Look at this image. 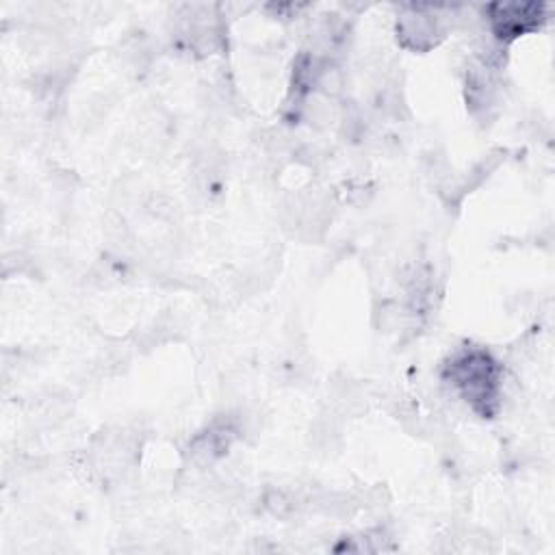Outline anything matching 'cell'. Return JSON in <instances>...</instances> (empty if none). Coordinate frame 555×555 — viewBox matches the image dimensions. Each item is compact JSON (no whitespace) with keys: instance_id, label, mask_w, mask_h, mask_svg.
I'll return each mask as SVG.
<instances>
[{"instance_id":"6da1fadb","label":"cell","mask_w":555,"mask_h":555,"mask_svg":"<svg viewBox=\"0 0 555 555\" xmlns=\"http://www.w3.org/2000/svg\"><path fill=\"white\" fill-rule=\"evenodd\" d=\"M447 379L460 390L466 403L483 416H492L499 408L501 369L483 349H466L447 364Z\"/></svg>"},{"instance_id":"7a4b0ae2","label":"cell","mask_w":555,"mask_h":555,"mask_svg":"<svg viewBox=\"0 0 555 555\" xmlns=\"http://www.w3.org/2000/svg\"><path fill=\"white\" fill-rule=\"evenodd\" d=\"M542 4H490L488 20L499 41H509L527 30L538 28L544 17Z\"/></svg>"},{"instance_id":"3957f363","label":"cell","mask_w":555,"mask_h":555,"mask_svg":"<svg viewBox=\"0 0 555 555\" xmlns=\"http://www.w3.org/2000/svg\"><path fill=\"white\" fill-rule=\"evenodd\" d=\"M397 33L403 46H410L414 50H427L442 35V28L436 15L427 13L425 9H410V13L399 20Z\"/></svg>"}]
</instances>
